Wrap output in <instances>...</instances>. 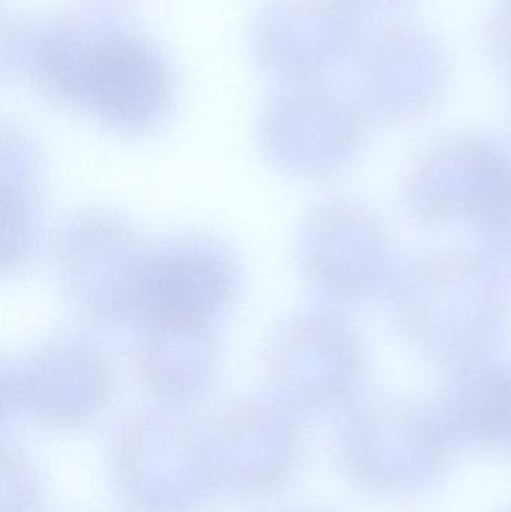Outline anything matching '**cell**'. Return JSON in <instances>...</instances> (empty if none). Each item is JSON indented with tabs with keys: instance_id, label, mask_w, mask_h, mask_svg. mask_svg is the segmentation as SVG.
Masks as SVG:
<instances>
[{
	"instance_id": "cell-1",
	"label": "cell",
	"mask_w": 511,
	"mask_h": 512,
	"mask_svg": "<svg viewBox=\"0 0 511 512\" xmlns=\"http://www.w3.org/2000/svg\"><path fill=\"white\" fill-rule=\"evenodd\" d=\"M44 71L57 89L129 120L152 114L167 87L162 63L131 38L57 42L45 56Z\"/></svg>"
},
{
	"instance_id": "cell-2",
	"label": "cell",
	"mask_w": 511,
	"mask_h": 512,
	"mask_svg": "<svg viewBox=\"0 0 511 512\" xmlns=\"http://www.w3.org/2000/svg\"><path fill=\"white\" fill-rule=\"evenodd\" d=\"M360 65L372 96L396 107L431 98L446 80L449 60L426 30L389 26L363 44Z\"/></svg>"
},
{
	"instance_id": "cell-3",
	"label": "cell",
	"mask_w": 511,
	"mask_h": 512,
	"mask_svg": "<svg viewBox=\"0 0 511 512\" xmlns=\"http://www.w3.org/2000/svg\"><path fill=\"white\" fill-rule=\"evenodd\" d=\"M492 59L511 74V0H497L486 26Z\"/></svg>"
},
{
	"instance_id": "cell-4",
	"label": "cell",
	"mask_w": 511,
	"mask_h": 512,
	"mask_svg": "<svg viewBox=\"0 0 511 512\" xmlns=\"http://www.w3.org/2000/svg\"><path fill=\"white\" fill-rule=\"evenodd\" d=\"M371 3H380V5H390V3L402 2V0H368Z\"/></svg>"
}]
</instances>
